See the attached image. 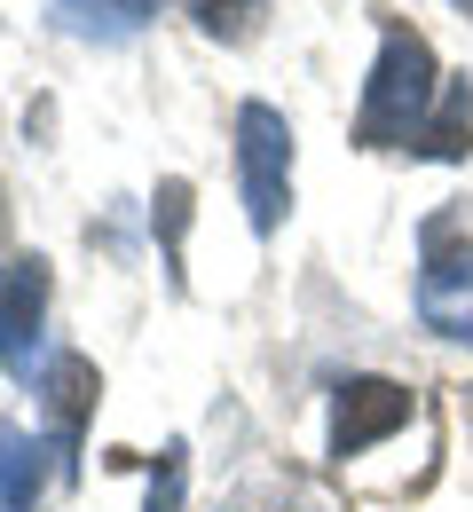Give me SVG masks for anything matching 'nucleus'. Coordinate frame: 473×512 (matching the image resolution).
Returning <instances> with one entry per match:
<instances>
[{
    "label": "nucleus",
    "mask_w": 473,
    "mask_h": 512,
    "mask_svg": "<svg viewBox=\"0 0 473 512\" xmlns=\"http://www.w3.org/2000/svg\"><path fill=\"white\" fill-rule=\"evenodd\" d=\"M450 8H466V16H473V0H450Z\"/></svg>",
    "instance_id": "nucleus-13"
},
{
    "label": "nucleus",
    "mask_w": 473,
    "mask_h": 512,
    "mask_svg": "<svg viewBox=\"0 0 473 512\" xmlns=\"http://www.w3.org/2000/svg\"><path fill=\"white\" fill-rule=\"evenodd\" d=\"M410 150L418 158H466L473 150V79H442V103H434V119H426V134Z\"/></svg>",
    "instance_id": "nucleus-8"
},
{
    "label": "nucleus",
    "mask_w": 473,
    "mask_h": 512,
    "mask_svg": "<svg viewBox=\"0 0 473 512\" xmlns=\"http://www.w3.org/2000/svg\"><path fill=\"white\" fill-rule=\"evenodd\" d=\"M182 481H190V449L166 442V449H158V465H150V505H142V512H182Z\"/></svg>",
    "instance_id": "nucleus-10"
},
{
    "label": "nucleus",
    "mask_w": 473,
    "mask_h": 512,
    "mask_svg": "<svg viewBox=\"0 0 473 512\" xmlns=\"http://www.w3.org/2000/svg\"><path fill=\"white\" fill-rule=\"evenodd\" d=\"M190 8H198L205 32H229V40H237V32L253 24V8H261V0H190Z\"/></svg>",
    "instance_id": "nucleus-12"
},
{
    "label": "nucleus",
    "mask_w": 473,
    "mask_h": 512,
    "mask_svg": "<svg viewBox=\"0 0 473 512\" xmlns=\"http://www.w3.org/2000/svg\"><path fill=\"white\" fill-rule=\"evenodd\" d=\"M48 16L71 40H135L142 24L158 16V0H56Z\"/></svg>",
    "instance_id": "nucleus-7"
},
{
    "label": "nucleus",
    "mask_w": 473,
    "mask_h": 512,
    "mask_svg": "<svg viewBox=\"0 0 473 512\" xmlns=\"http://www.w3.org/2000/svg\"><path fill=\"white\" fill-rule=\"evenodd\" d=\"M158 229H166V268L182 284V229H190V182H158Z\"/></svg>",
    "instance_id": "nucleus-11"
},
{
    "label": "nucleus",
    "mask_w": 473,
    "mask_h": 512,
    "mask_svg": "<svg viewBox=\"0 0 473 512\" xmlns=\"http://www.w3.org/2000/svg\"><path fill=\"white\" fill-rule=\"evenodd\" d=\"M40 394H48V418H56V457H64V473H79V434H87V410H95V363L56 355L40 371Z\"/></svg>",
    "instance_id": "nucleus-6"
},
{
    "label": "nucleus",
    "mask_w": 473,
    "mask_h": 512,
    "mask_svg": "<svg viewBox=\"0 0 473 512\" xmlns=\"http://www.w3.org/2000/svg\"><path fill=\"white\" fill-rule=\"evenodd\" d=\"M237 190H245V221L269 237L292 205V127L269 103H245L237 111Z\"/></svg>",
    "instance_id": "nucleus-2"
},
{
    "label": "nucleus",
    "mask_w": 473,
    "mask_h": 512,
    "mask_svg": "<svg viewBox=\"0 0 473 512\" xmlns=\"http://www.w3.org/2000/svg\"><path fill=\"white\" fill-rule=\"evenodd\" d=\"M418 316H426V331H442V339H473V253H450L442 229H426Z\"/></svg>",
    "instance_id": "nucleus-4"
},
{
    "label": "nucleus",
    "mask_w": 473,
    "mask_h": 512,
    "mask_svg": "<svg viewBox=\"0 0 473 512\" xmlns=\"http://www.w3.org/2000/svg\"><path fill=\"white\" fill-rule=\"evenodd\" d=\"M466 410H473V394H466Z\"/></svg>",
    "instance_id": "nucleus-14"
},
{
    "label": "nucleus",
    "mask_w": 473,
    "mask_h": 512,
    "mask_svg": "<svg viewBox=\"0 0 473 512\" xmlns=\"http://www.w3.org/2000/svg\"><path fill=\"white\" fill-rule=\"evenodd\" d=\"M442 103V71H434V48L410 32V24H387L379 40V64H371V87H363V119H355V142L363 150H395V142H418L426 119Z\"/></svg>",
    "instance_id": "nucleus-1"
},
{
    "label": "nucleus",
    "mask_w": 473,
    "mask_h": 512,
    "mask_svg": "<svg viewBox=\"0 0 473 512\" xmlns=\"http://www.w3.org/2000/svg\"><path fill=\"white\" fill-rule=\"evenodd\" d=\"M48 308V260H0V363L32 371V339Z\"/></svg>",
    "instance_id": "nucleus-5"
},
{
    "label": "nucleus",
    "mask_w": 473,
    "mask_h": 512,
    "mask_svg": "<svg viewBox=\"0 0 473 512\" xmlns=\"http://www.w3.org/2000/svg\"><path fill=\"white\" fill-rule=\"evenodd\" d=\"M48 449L32 442L24 426H8L0 434V512H32L40 505V489H48V465H40Z\"/></svg>",
    "instance_id": "nucleus-9"
},
{
    "label": "nucleus",
    "mask_w": 473,
    "mask_h": 512,
    "mask_svg": "<svg viewBox=\"0 0 473 512\" xmlns=\"http://www.w3.org/2000/svg\"><path fill=\"white\" fill-rule=\"evenodd\" d=\"M410 426V394L395 379H347L332 402V457H363L371 442Z\"/></svg>",
    "instance_id": "nucleus-3"
}]
</instances>
